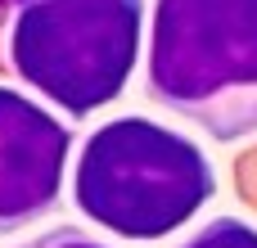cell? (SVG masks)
Listing matches in <instances>:
<instances>
[{"instance_id":"obj_1","label":"cell","mask_w":257,"mask_h":248,"mask_svg":"<svg viewBox=\"0 0 257 248\" xmlns=\"http://www.w3.org/2000/svg\"><path fill=\"white\" fill-rule=\"evenodd\" d=\"M145 95L212 136H257V0H154Z\"/></svg>"},{"instance_id":"obj_2","label":"cell","mask_w":257,"mask_h":248,"mask_svg":"<svg viewBox=\"0 0 257 248\" xmlns=\"http://www.w3.org/2000/svg\"><path fill=\"white\" fill-rule=\"evenodd\" d=\"M217 194L208 154L140 113L95 127L72 167V203L86 221L131 244H154L181 230Z\"/></svg>"},{"instance_id":"obj_3","label":"cell","mask_w":257,"mask_h":248,"mask_svg":"<svg viewBox=\"0 0 257 248\" xmlns=\"http://www.w3.org/2000/svg\"><path fill=\"white\" fill-rule=\"evenodd\" d=\"M140 36L145 0H23L5 27V63L68 117H90L126 90Z\"/></svg>"},{"instance_id":"obj_4","label":"cell","mask_w":257,"mask_h":248,"mask_svg":"<svg viewBox=\"0 0 257 248\" xmlns=\"http://www.w3.org/2000/svg\"><path fill=\"white\" fill-rule=\"evenodd\" d=\"M72 131L14 86H0V235H14L63 194Z\"/></svg>"},{"instance_id":"obj_5","label":"cell","mask_w":257,"mask_h":248,"mask_svg":"<svg viewBox=\"0 0 257 248\" xmlns=\"http://www.w3.org/2000/svg\"><path fill=\"white\" fill-rule=\"evenodd\" d=\"M172 248H257V226L235 212H217Z\"/></svg>"},{"instance_id":"obj_6","label":"cell","mask_w":257,"mask_h":248,"mask_svg":"<svg viewBox=\"0 0 257 248\" xmlns=\"http://www.w3.org/2000/svg\"><path fill=\"white\" fill-rule=\"evenodd\" d=\"M9 248H113V244H104L99 235H90L81 226H50V230L23 239V244H9Z\"/></svg>"},{"instance_id":"obj_7","label":"cell","mask_w":257,"mask_h":248,"mask_svg":"<svg viewBox=\"0 0 257 248\" xmlns=\"http://www.w3.org/2000/svg\"><path fill=\"white\" fill-rule=\"evenodd\" d=\"M18 5H23V0H0V9H18Z\"/></svg>"}]
</instances>
